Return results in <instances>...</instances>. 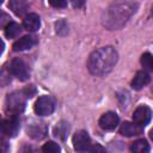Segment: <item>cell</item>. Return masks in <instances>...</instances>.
<instances>
[{
	"instance_id": "obj_1",
	"label": "cell",
	"mask_w": 153,
	"mask_h": 153,
	"mask_svg": "<svg viewBox=\"0 0 153 153\" xmlns=\"http://www.w3.org/2000/svg\"><path fill=\"white\" fill-rule=\"evenodd\" d=\"M118 59V54L115 48L108 45L94 50L87 61V68L93 75L103 76L112 71Z\"/></svg>"
},
{
	"instance_id": "obj_2",
	"label": "cell",
	"mask_w": 153,
	"mask_h": 153,
	"mask_svg": "<svg viewBox=\"0 0 153 153\" xmlns=\"http://www.w3.org/2000/svg\"><path fill=\"white\" fill-rule=\"evenodd\" d=\"M137 5L133 1H120L111 5L104 17V25L109 29H118L126 24V22L135 13Z\"/></svg>"
},
{
	"instance_id": "obj_3",
	"label": "cell",
	"mask_w": 153,
	"mask_h": 153,
	"mask_svg": "<svg viewBox=\"0 0 153 153\" xmlns=\"http://www.w3.org/2000/svg\"><path fill=\"white\" fill-rule=\"evenodd\" d=\"M10 71L17 79H19L22 81H25L30 78V69H29L27 65L20 57H14L11 61Z\"/></svg>"
},
{
	"instance_id": "obj_4",
	"label": "cell",
	"mask_w": 153,
	"mask_h": 153,
	"mask_svg": "<svg viewBox=\"0 0 153 153\" xmlns=\"http://www.w3.org/2000/svg\"><path fill=\"white\" fill-rule=\"evenodd\" d=\"M54 100L49 96H41L35 103V112L38 116H48L54 111Z\"/></svg>"
},
{
	"instance_id": "obj_5",
	"label": "cell",
	"mask_w": 153,
	"mask_h": 153,
	"mask_svg": "<svg viewBox=\"0 0 153 153\" xmlns=\"http://www.w3.org/2000/svg\"><path fill=\"white\" fill-rule=\"evenodd\" d=\"M20 128V120L18 117V114H12L10 117L4 120L2 122V131L5 135L13 137L17 135Z\"/></svg>"
},
{
	"instance_id": "obj_6",
	"label": "cell",
	"mask_w": 153,
	"mask_h": 153,
	"mask_svg": "<svg viewBox=\"0 0 153 153\" xmlns=\"http://www.w3.org/2000/svg\"><path fill=\"white\" fill-rule=\"evenodd\" d=\"M6 105H7V110L11 111L12 114H19L24 109L25 99L22 93L14 92V93H11L7 96Z\"/></svg>"
},
{
	"instance_id": "obj_7",
	"label": "cell",
	"mask_w": 153,
	"mask_h": 153,
	"mask_svg": "<svg viewBox=\"0 0 153 153\" xmlns=\"http://www.w3.org/2000/svg\"><path fill=\"white\" fill-rule=\"evenodd\" d=\"M73 147L78 152H86L91 147V139L85 130H79L73 136Z\"/></svg>"
},
{
	"instance_id": "obj_8",
	"label": "cell",
	"mask_w": 153,
	"mask_h": 153,
	"mask_svg": "<svg viewBox=\"0 0 153 153\" xmlns=\"http://www.w3.org/2000/svg\"><path fill=\"white\" fill-rule=\"evenodd\" d=\"M151 117H152L151 109H149L148 106H146V105H140V106H137V108L134 110V112H133V121H134L136 124L141 126L142 128L149 123Z\"/></svg>"
},
{
	"instance_id": "obj_9",
	"label": "cell",
	"mask_w": 153,
	"mask_h": 153,
	"mask_svg": "<svg viewBox=\"0 0 153 153\" xmlns=\"http://www.w3.org/2000/svg\"><path fill=\"white\" fill-rule=\"evenodd\" d=\"M118 122H120V118L118 116L112 112V111H109V112H105L100 116L99 118V127L104 130H114L117 126H118Z\"/></svg>"
},
{
	"instance_id": "obj_10",
	"label": "cell",
	"mask_w": 153,
	"mask_h": 153,
	"mask_svg": "<svg viewBox=\"0 0 153 153\" xmlns=\"http://www.w3.org/2000/svg\"><path fill=\"white\" fill-rule=\"evenodd\" d=\"M142 133V127L136 124L135 122H123L120 127V134L127 137L137 136Z\"/></svg>"
},
{
	"instance_id": "obj_11",
	"label": "cell",
	"mask_w": 153,
	"mask_h": 153,
	"mask_svg": "<svg viewBox=\"0 0 153 153\" xmlns=\"http://www.w3.org/2000/svg\"><path fill=\"white\" fill-rule=\"evenodd\" d=\"M23 26L25 30L30 31V32H35L39 29L41 26V19L38 17V14L36 13H29L24 17L23 19Z\"/></svg>"
},
{
	"instance_id": "obj_12",
	"label": "cell",
	"mask_w": 153,
	"mask_h": 153,
	"mask_svg": "<svg viewBox=\"0 0 153 153\" xmlns=\"http://www.w3.org/2000/svg\"><path fill=\"white\" fill-rule=\"evenodd\" d=\"M37 43V39L32 36H23L22 38L17 39L13 43V50L14 51H23V50H27L31 49L35 44Z\"/></svg>"
},
{
	"instance_id": "obj_13",
	"label": "cell",
	"mask_w": 153,
	"mask_h": 153,
	"mask_svg": "<svg viewBox=\"0 0 153 153\" xmlns=\"http://www.w3.org/2000/svg\"><path fill=\"white\" fill-rule=\"evenodd\" d=\"M151 81V76L147 72L145 71H140L135 74L134 79L131 80V87L134 90H141L142 87H145L147 84H149Z\"/></svg>"
},
{
	"instance_id": "obj_14",
	"label": "cell",
	"mask_w": 153,
	"mask_h": 153,
	"mask_svg": "<svg viewBox=\"0 0 153 153\" xmlns=\"http://www.w3.org/2000/svg\"><path fill=\"white\" fill-rule=\"evenodd\" d=\"M27 133L33 139H42L47 134V127L44 123H35L31 124L30 128H27Z\"/></svg>"
},
{
	"instance_id": "obj_15",
	"label": "cell",
	"mask_w": 153,
	"mask_h": 153,
	"mask_svg": "<svg viewBox=\"0 0 153 153\" xmlns=\"http://www.w3.org/2000/svg\"><path fill=\"white\" fill-rule=\"evenodd\" d=\"M10 8L17 16H23L27 10V1L26 0H10L8 2Z\"/></svg>"
},
{
	"instance_id": "obj_16",
	"label": "cell",
	"mask_w": 153,
	"mask_h": 153,
	"mask_svg": "<svg viewBox=\"0 0 153 153\" xmlns=\"http://www.w3.org/2000/svg\"><path fill=\"white\" fill-rule=\"evenodd\" d=\"M130 151L134 153H147V152H149V146H148L146 140L140 139V140H136L131 143Z\"/></svg>"
},
{
	"instance_id": "obj_17",
	"label": "cell",
	"mask_w": 153,
	"mask_h": 153,
	"mask_svg": "<svg viewBox=\"0 0 153 153\" xmlns=\"http://www.w3.org/2000/svg\"><path fill=\"white\" fill-rule=\"evenodd\" d=\"M20 31H22V29H20L19 24H17L14 22H10L5 26V35L7 38H16L20 33Z\"/></svg>"
},
{
	"instance_id": "obj_18",
	"label": "cell",
	"mask_w": 153,
	"mask_h": 153,
	"mask_svg": "<svg viewBox=\"0 0 153 153\" xmlns=\"http://www.w3.org/2000/svg\"><path fill=\"white\" fill-rule=\"evenodd\" d=\"M140 62H141L142 67H143L146 71L153 72V55H152V54H149V53H143V54L141 55Z\"/></svg>"
},
{
	"instance_id": "obj_19",
	"label": "cell",
	"mask_w": 153,
	"mask_h": 153,
	"mask_svg": "<svg viewBox=\"0 0 153 153\" xmlns=\"http://www.w3.org/2000/svg\"><path fill=\"white\" fill-rule=\"evenodd\" d=\"M67 131H68V126H67V123H65V122L59 123V124L55 127V130H54L55 136H59V137H61L62 140L67 136Z\"/></svg>"
},
{
	"instance_id": "obj_20",
	"label": "cell",
	"mask_w": 153,
	"mask_h": 153,
	"mask_svg": "<svg viewBox=\"0 0 153 153\" xmlns=\"http://www.w3.org/2000/svg\"><path fill=\"white\" fill-rule=\"evenodd\" d=\"M42 151L45 153H57L60 152V146L54 141H48L47 143L43 145Z\"/></svg>"
},
{
	"instance_id": "obj_21",
	"label": "cell",
	"mask_w": 153,
	"mask_h": 153,
	"mask_svg": "<svg viewBox=\"0 0 153 153\" xmlns=\"http://www.w3.org/2000/svg\"><path fill=\"white\" fill-rule=\"evenodd\" d=\"M55 27H56V32H57L59 35H65V33L68 32V26H67V24H66L65 20L57 22V23L55 24Z\"/></svg>"
},
{
	"instance_id": "obj_22",
	"label": "cell",
	"mask_w": 153,
	"mask_h": 153,
	"mask_svg": "<svg viewBox=\"0 0 153 153\" xmlns=\"http://www.w3.org/2000/svg\"><path fill=\"white\" fill-rule=\"evenodd\" d=\"M48 1L55 8H63L67 6V0H48Z\"/></svg>"
},
{
	"instance_id": "obj_23",
	"label": "cell",
	"mask_w": 153,
	"mask_h": 153,
	"mask_svg": "<svg viewBox=\"0 0 153 153\" xmlns=\"http://www.w3.org/2000/svg\"><path fill=\"white\" fill-rule=\"evenodd\" d=\"M71 4L73 5V7H75V8H80V7L84 6L85 0H71Z\"/></svg>"
},
{
	"instance_id": "obj_24",
	"label": "cell",
	"mask_w": 153,
	"mask_h": 153,
	"mask_svg": "<svg viewBox=\"0 0 153 153\" xmlns=\"http://www.w3.org/2000/svg\"><path fill=\"white\" fill-rule=\"evenodd\" d=\"M88 151H90V152H97V151H100V152H104L105 149H104V148H103L102 146H99V145L97 143V145H94V146H91Z\"/></svg>"
},
{
	"instance_id": "obj_25",
	"label": "cell",
	"mask_w": 153,
	"mask_h": 153,
	"mask_svg": "<svg viewBox=\"0 0 153 153\" xmlns=\"http://www.w3.org/2000/svg\"><path fill=\"white\" fill-rule=\"evenodd\" d=\"M149 136H151V139L153 140V129H152V130L149 131Z\"/></svg>"
}]
</instances>
